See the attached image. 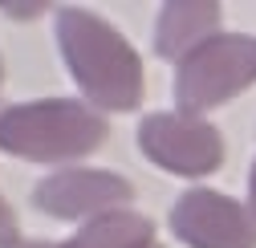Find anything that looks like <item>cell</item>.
Wrapping results in <instances>:
<instances>
[{
	"label": "cell",
	"mask_w": 256,
	"mask_h": 248,
	"mask_svg": "<svg viewBox=\"0 0 256 248\" xmlns=\"http://www.w3.org/2000/svg\"><path fill=\"white\" fill-rule=\"evenodd\" d=\"M248 212H252V220H256V163L248 171Z\"/></svg>",
	"instance_id": "8fae6325"
},
{
	"label": "cell",
	"mask_w": 256,
	"mask_h": 248,
	"mask_svg": "<svg viewBox=\"0 0 256 248\" xmlns=\"http://www.w3.org/2000/svg\"><path fill=\"white\" fill-rule=\"evenodd\" d=\"M134 196L130 179L98 167H61L33 188V204L53 220H94L126 208Z\"/></svg>",
	"instance_id": "5b68a950"
},
{
	"label": "cell",
	"mask_w": 256,
	"mask_h": 248,
	"mask_svg": "<svg viewBox=\"0 0 256 248\" xmlns=\"http://www.w3.org/2000/svg\"><path fill=\"white\" fill-rule=\"evenodd\" d=\"M106 118L78 98H41L0 110V150L28 163L86 159L106 142Z\"/></svg>",
	"instance_id": "7a4b0ae2"
},
{
	"label": "cell",
	"mask_w": 256,
	"mask_h": 248,
	"mask_svg": "<svg viewBox=\"0 0 256 248\" xmlns=\"http://www.w3.org/2000/svg\"><path fill=\"white\" fill-rule=\"evenodd\" d=\"M138 146L142 154L171 175L183 179H200L212 175L224 163V138L200 114H183V110H163V114H146L138 126Z\"/></svg>",
	"instance_id": "277c9868"
},
{
	"label": "cell",
	"mask_w": 256,
	"mask_h": 248,
	"mask_svg": "<svg viewBox=\"0 0 256 248\" xmlns=\"http://www.w3.org/2000/svg\"><path fill=\"white\" fill-rule=\"evenodd\" d=\"M0 82H4V61H0Z\"/></svg>",
	"instance_id": "4fadbf2b"
},
{
	"label": "cell",
	"mask_w": 256,
	"mask_h": 248,
	"mask_svg": "<svg viewBox=\"0 0 256 248\" xmlns=\"http://www.w3.org/2000/svg\"><path fill=\"white\" fill-rule=\"evenodd\" d=\"M57 49H61L70 78L78 82V90L98 114L102 110L122 114L142 102V90H146L142 61H138L134 45L110 20L94 16L86 8H61L57 12Z\"/></svg>",
	"instance_id": "6da1fadb"
},
{
	"label": "cell",
	"mask_w": 256,
	"mask_h": 248,
	"mask_svg": "<svg viewBox=\"0 0 256 248\" xmlns=\"http://www.w3.org/2000/svg\"><path fill=\"white\" fill-rule=\"evenodd\" d=\"M12 240H20L16 236V212H12V204L0 196V248H8Z\"/></svg>",
	"instance_id": "9c48e42d"
},
{
	"label": "cell",
	"mask_w": 256,
	"mask_h": 248,
	"mask_svg": "<svg viewBox=\"0 0 256 248\" xmlns=\"http://www.w3.org/2000/svg\"><path fill=\"white\" fill-rule=\"evenodd\" d=\"M0 12H8V16H20V20H33V16H41V12H45V4H4Z\"/></svg>",
	"instance_id": "30bf717a"
},
{
	"label": "cell",
	"mask_w": 256,
	"mask_h": 248,
	"mask_svg": "<svg viewBox=\"0 0 256 248\" xmlns=\"http://www.w3.org/2000/svg\"><path fill=\"white\" fill-rule=\"evenodd\" d=\"M57 248H154V224L142 212L118 208V212L86 220L66 244H57Z\"/></svg>",
	"instance_id": "ba28073f"
},
{
	"label": "cell",
	"mask_w": 256,
	"mask_h": 248,
	"mask_svg": "<svg viewBox=\"0 0 256 248\" xmlns=\"http://www.w3.org/2000/svg\"><path fill=\"white\" fill-rule=\"evenodd\" d=\"M256 82V37L220 33L175 66V102L183 114H204Z\"/></svg>",
	"instance_id": "3957f363"
},
{
	"label": "cell",
	"mask_w": 256,
	"mask_h": 248,
	"mask_svg": "<svg viewBox=\"0 0 256 248\" xmlns=\"http://www.w3.org/2000/svg\"><path fill=\"white\" fill-rule=\"evenodd\" d=\"M220 24H224V8L216 0H171L158 8L154 20V53L179 66L183 57H191L200 45L224 33Z\"/></svg>",
	"instance_id": "52a82bcc"
},
{
	"label": "cell",
	"mask_w": 256,
	"mask_h": 248,
	"mask_svg": "<svg viewBox=\"0 0 256 248\" xmlns=\"http://www.w3.org/2000/svg\"><path fill=\"white\" fill-rule=\"evenodd\" d=\"M8 248H57V244H49V240H12Z\"/></svg>",
	"instance_id": "7c38bea8"
},
{
	"label": "cell",
	"mask_w": 256,
	"mask_h": 248,
	"mask_svg": "<svg viewBox=\"0 0 256 248\" xmlns=\"http://www.w3.org/2000/svg\"><path fill=\"white\" fill-rule=\"evenodd\" d=\"M171 232L187 248H256L252 212L212 188H191L175 200Z\"/></svg>",
	"instance_id": "8992f818"
}]
</instances>
